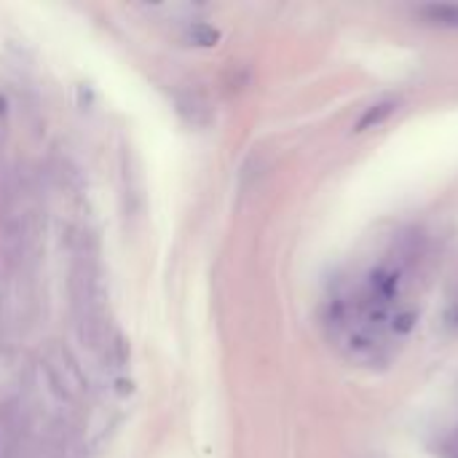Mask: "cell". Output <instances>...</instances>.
Segmentation results:
<instances>
[{
	"instance_id": "cell-2",
	"label": "cell",
	"mask_w": 458,
	"mask_h": 458,
	"mask_svg": "<svg viewBox=\"0 0 458 458\" xmlns=\"http://www.w3.org/2000/svg\"><path fill=\"white\" fill-rule=\"evenodd\" d=\"M177 113H180L191 126H207V123L212 121L209 105H207L199 94H193V91L177 94Z\"/></svg>"
},
{
	"instance_id": "cell-1",
	"label": "cell",
	"mask_w": 458,
	"mask_h": 458,
	"mask_svg": "<svg viewBox=\"0 0 458 458\" xmlns=\"http://www.w3.org/2000/svg\"><path fill=\"white\" fill-rule=\"evenodd\" d=\"M403 293V274L392 266H378L368 276V301L389 306Z\"/></svg>"
},
{
	"instance_id": "cell-7",
	"label": "cell",
	"mask_w": 458,
	"mask_h": 458,
	"mask_svg": "<svg viewBox=\"0 0 458 458\" xmlns=\"http://www.w3.org/2000/svg\"><path fill=\"white\" fill-rule=\"evenodd\" d=\"M445 325H448L451 330H458V303H454V306L448 309V314H445Z\"/></svg>"
},
{
	"instance_id": "cell-6",
	"label": "cell",
	"mask_w": 458,
	"mask_h": 458,
	"mask_svg": "<svg viewBox=\"0 0 458 458\" xmlns=\"http://www.w3.org/2000/svg\"><path fill=\"white\" fill-rule=\"evenodd\" d=\"M416 322H419V314L413 309H403V311H394L389 317V327H392L394 335H411Z\"/></svg>"
},
{
	"instance_id": "cell-4",
	"label": "cell",
	"mask_w": 458,
	"mask_h": 458,
	"mask_svg": "<svg viewBox=\"0 0 458 458\" xmlns=\"http://www.w3.org/2000/svg\"><path fill=\"white\" fill-rule=\"evenodd\" d=\"M427 21L440 24V27H458V5H448V3H435V5H424L419 11Z\"/></svg>"
},
{
	"instance_id": "cell-5",
	"label": "cell",
	"mask_w": 458,
	"mask_h": 458,
	"mask_svg": "<svg viewBox=\"0 0 458 458\" xmlns=\"http://www.w3.org/2000/svg\"><path fill=\"white\" fill-rule=\"evenodd\" d=\"M188 40L196 43V46L209 48V46H215V43L220 40V30L212 27V24H207V21H193V24L188 27Z\"/></svg>"
},
{
	"instance_id": "cell-3",
	"label": "cell",
	"mask_w": 458,
	"mask_h": 458,
	"mask_svg": "<svg viewBox=\"0 0 458 458\" xmlns=\"http://www.w3.org/2000/svg\"><path fill=\"white\" fill-rule=\"evenodd\" d=\"M397 110V102L394 99H381V102H373L365 113H362V118L357 121V126H354V131H368V129H376V126H381L392 113Z\"/></svg>"
}]
</instances>
